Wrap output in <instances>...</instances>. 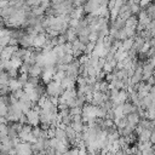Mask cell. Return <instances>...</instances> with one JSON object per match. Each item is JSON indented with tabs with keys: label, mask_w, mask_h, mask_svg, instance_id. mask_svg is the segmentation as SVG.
<instances>
[{
	"label": "cell",
	"mask_w": 155,
	"mask_h": 155,
	"mask_svg": "<svg viewBox=\"0 0 155 155\" xmlns=\"http://www.w3.org/2000/svg\"><path fill=\"white\" fill-rule=\"evenodd\" d=\"M47 93H48V96L50 97H58V96H61L62 93H63V88H62V86H61V84H59V81H56V80H53V81H50L48 84H47Z\"/></svg>",
	"instance_id": "cell-1"
},
{
	"label": "cell",
	"mask_w": 155,
	"mask_h": 155,
	"mask_svg": "<svg viewBox=\"0 0 155 155\" xmlns=\"http://www.w3.org/2000/svg\"><path fill=\"white\" fill-rule=\"evenodd\" d=\"M39 114H40V109L39 108H35V109H29L27 113H25V116H27V122L29 125H33V126H36L40 121L39 119Z\"/></svg>",
	"instance_id": "cell-2"
},
{
	"label": "cell",
	"mask_w": 155,
	"mask_h": 155,
	"mask_svg": "<svg viewBox=\"0 0 155 155\" xmlns=\"http://www.w3.org/2000/svg\"><path fill=\"white\" fill-rule=\"evenodd\" d=\"M16 151L19 155H31L33 150H31V143L28 142H23L16 145Z\"/></svg>",
	"instance_id": "cell-3"
},
{
	"label": "cell",
	"mask_w": 155,
	"mask_h": 155,
	"mask_svg": "<svg viewBox=\"0 0 155 155\" xmlns=\"http://www.w3.org/2000/svg\"><path fill=\"white\" fill-rule=\"evenodd\" d=\"M46 40H47V38H46V35H45L44 33H38V34L34 35L33 46H34V47H41V46L45 45Z\"/></svg>",
	"instance_id": "cell-4"
},
{
	"label": "cell",
	"mask_w": 155,
	"mask_h": 155,
	"mask_svg": "<svg viewBox=\"0 0 155 155\" xmlns=\"http://www.w3.org/2000/svg\"><path fill=\"white\" fill-rule=\"evenodd\" d=\"M59 84H61V86H62V88H63V90L73 88V87H74V78L65 75V76L59 81Z\"/></svg>",
	"instance_id": "cell-5"
},
{
	"label": "cell",
	"mask_w": 155,
	"mask_h": 155,
	"mask_svg": "<svg viewBox=\"0 0 155 155\" xmlns=\"http://www.w3.org/2000/svg\"><path fill=\"white\" fill-rule=\"evenodd\" d=\"M145 115H147V117H148V120H155V107H153V105H150V107H148L147 108V113H145Z\"/></svg>",
	"instance_id": "cell-6"
},
{
	"label": "cell",
	"mask_w": 155,
	"mask_h": 155,
	"mask_svg": "<svg viewBox=\"0 0 155 155\" xmlns=\"http://www.w3.org/2000/svg\"><path fill=\"white\" fill-rule=\"evenodd\" d=\"M145 13L148 15V17L150 19H155V5H150L148 7V10L145 11Z\"/></svg>",
	"instance_id": "cell-7"
},
{
	"label": "cell",
	"mask_w": 155,
	"mask_h": 155,
	"mask_svg": "<svg viewBox=\"0 0 155 155\" xmlns=\"http://www.w3.org/2000/svg\"><path fill=\"white\" fill-rule=\"evenodd\" d=\"M149 142H150L151 144H155V131H153V132H151L150 138H149Z\"/></svg>",
	"instance_id": "cell-8"
},
{
	"label": "cell",
	"mask_w": 155,
	"mask_h": 155,
	"mask_svg": "<svg viewBox=\"0 0 155 155\" xmlns=\"http://www.w3.org/2000/svg\"><path fill=\"white\" fill-rule=\"evenodd\" d=\"M36 155H45V153H44V151H39Z\"/></svg>",
	"instance_id": "cell-9"
},
{
	"label": "cell",
	"mask_w": 155,
	"mask_h": 155,
	"mask_svg": "<svg viewBox=\"0 0 155 155\" xmlns=\"http://www.w3.org/2000/svg\"><path fill=\"white\" fill-rule=\"evenodd\" d=\"M62 155H70V151H65V153H63Z\"/></svg>",
	"instance_id": "cell-10"
},
{
	"label": "cell",
	"mask_w": 155,
	"mask_h": 155,
	"mask_svg": "<svg viewBox=\"0 0 155 155\" xmlns=\"http://www.w3.org/2000/svg\"><path fill=\"white\" fill-rule=\"evenodd\" d=\"M153 75H154V76H155V68H154V73H153Z\"/></svg>",
	"instance_id": "cell-11"
},
{
	"label": "cell",
	"mask_w": 155,
	"mask_h": 155,
	"mask_svg": "<svg viewBox=\"0 0 155 155\" xmlns=\"http://www.w3.org/2000/svg\"><path fill=\"white\" fill-rule=\"evenodd\" d=\"M154 5H155V0H154Z\"/></svg>",
	"instance_id": "cell-12"
},
{
	"label": "cell",
	"mask_w": 155,
	"mask_h": 155,
	"mask_svg": "<svg viewBox=\"0 0 155 155\" xmlns=\"http://www.w3.org/2000/svg\"><path fill=\"white\" fill-rule=\"evenodd\" d=\"M16 155H19V154H16Z\"/></svg>",
	"instance_id": "cell-13"
}]
</instances>
